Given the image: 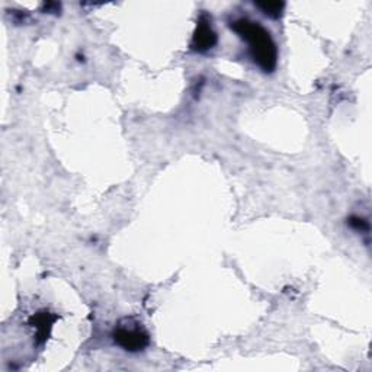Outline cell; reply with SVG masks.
<instances>
[{
	"mask_svg": "<svg viewBox=\"0 0 372 372\" xmlns=\"http://www.w3.org/2000/svg\"><path fill=\"white\" fill-rule=\"evenodd\" d=\"M232 29L242 37L247 45L255 63L263 71H272L277 67L278 50L271 34L259 22L250 19H237L232 23Z\"/></svg>",
	"mask_w": 372,
	"mask_h": 372,
	"instance_id": "obj_1",
	"label": "cell"
},
{
	"mask_svg": "<svg viewBox=\"0 0 372 372\" xmlns=\"http://www.w3.org/2000/svg\"><path fill=\"white\" fill-rule=\"evenodd\" d=\"M114 340L128 352H140L149 345V334L138 323L128 321L127 325H119L116 327Z\"/></svg>",
	"mask_w": 372,
	"mask_h": 372,
	"instance_id": "obj_2",
	"label": "cell"
},
{
	"mask_svg": "<svg viewBox=\"0 0 372 372\" xmlns=\"http://www.w3.org/2000/svg\"><path fill=\"white\" fill-rule=\"evenodd\" d=\"M215 42H217V34L214 32L211 22L208 19H201L194 40H192V48L199 53H203L211 50Z\"/></svg>",
	"mask_w": 372,
	"mask_h": 372,
	"instance_id": "obj_3",
	"label": "cell"
},
{
	"mask_svg": "<svg viewBox=\"0 0 372 372\" xmlns=\"http://www.w3.org/2000/svg\"><path fill=\"white\" fill-rule=\"evenodd\" d=\"M265 15H269L272 18H278L284 9V3H260L258 5Z\"/></svg>",
	"mask_w": 372,
	"mask_h": 372,
	"instance_id": "obj_4",
	"label": "cell"
},
{
	"mask_svg": "<svg viewBox=\"0 0 372 372\" xmlns=\"http://www.w3.org/2000/svg\"><path fill=\"white\" fill-rule=\"evenodd\" d=\"M351 225L354 227L356 232H368L369 230L368 221H365L364 219H359V217L351 219Z\"/></svg>",
	"mask_w": 372,
	"mask_h": 372,
	"instance_id": "obj_5",
	"label": "cell"
}]
</instances>
